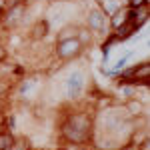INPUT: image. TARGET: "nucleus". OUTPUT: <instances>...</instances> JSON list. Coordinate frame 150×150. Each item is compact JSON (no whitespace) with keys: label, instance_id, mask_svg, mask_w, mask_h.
I'll list each match as a JSON object with an SVG mask.
<instances>
[{"label":"nucleus","instance_id":"obj_7","mask_svg":"<svg viewBox=\"0 0 150 150\" xmlns=\"http://www.w3.org/2000/svg\"><path fill=\"white\" fill-rule=\"evenodd\" d=\"M126 22V14H124V6H120V8H116L110 16H108V28L110 30H116L118 26H122V24Z\"/></svg>","mask_w":150,"mask_h":150},{"label":"nucleus","instance_id":"obj_15","mask_svg":"<svg viewBox=\"0 0 150 150\" xmlns=\"http://www.w3.org/2000/svg\"><path fill=\"white\" fill-rule=\"evenodd\" d=\"M6 60H8V48L4 46V44H0V64L6 62Z\"/></svg>","mask_w":150,"mask_h":150},{"label":"nucleus","instance_id":"obj_8","mask_svg":"<svg viewBox=\"0 0 150 150\" xmlns=\"http://www.w3.org/2000/svg\"><path fill=\"white\" fill-rule=\"evenodd\" d=\"M132 72H134V80H150V62H140L136 66H132Z\"/></svg>","mask_w":150,"mask_h":150},{"label":"nucleus","instance_id":"obj_17","mask_svg":"<svg viewBox=\"0 0 150 150\" xmlns=\"http://www.w3.org/2000/svg\"><path fill=\"white\" fill-rule=\"evenodd\" d=\"M4 10H6V8H4V6H0V26H2V14H4Z\"/></svg>","mask_w":150,"mask_h":150},{"label":"nucleus","instance_id":"obj_9","mask_svg":"<svg viewBox=\"0 0 150 150\" xmlns=\"http://www.w3.org/2000/svg\"><path fill=\"white\" fill-rule=\"evenodd\" d=\"M118 94L124 96L126 100L136 98V96H138V86H136V84H120V86H118Z\"/></svg>","mask_w":150,"mask_h":150},{"label":"nucleus","instance_id":"obj_6","mask_svg":"<svg viewBox=\"0 0 150 150\" xmlns=\"http://www.w3.org/2000/svg\"><path fill=\"white\" fill-rule=\"evenodd\" d=\"M94 32H90L86 26H78V32H76V40L80 42V46L86 50V48H90L94 44Z\"/></svg>","mask_w":150,"mask_h":150},{"label":"nucleus","instance_id":"obj_12","mask_svg":"<svg viewBox=\"0 0 150 150\" xmlns=\"http://www.w3.org/2000/svg\"><path fill=\"white\" fill-rule=\"evenodd\" d=\"M76 32H78V26H76V24H68V26L60 28V32L56 34V40H68V38H76Z\"/></svg>","mask_w":150,"mask_h":150},{"label":"nucleus","instance_id":"obj_13","mask_svg":"<svg viewBox=\"0 0 150 150\" xmlns=\"http://www.w3.org/2000/svg\"><path fill=\"white\" fill-rule=\"evenodd\" d=\"M150 0H124V6L126 8H134V10H140V8H148Z\"/></svg>","mask_w":150,"mask_h":150},{"label":"nucleus","instance_id":"obj_5","mask_svg":"<svg viewBox=\"0 0 150 150\" xmlns=\"http://www.w3.org/2000/svg\"><path fill=\"white\" fill-rule=\"evenodd\" d=\"M24 14H26V4H24V2L14 4V6H8V8L4 10V14H2V26L8 28V30L18 28V26L24 22Z\"/></svg>","mask_w":150,"mask_h":150},{"label":"nucleus","instance_id":"obj_19","mask_svg":"<svg viewBox=\"0 0 150 150\" xmlns=\"http://www.w3.org/2000/svg\"><path fill=\"white\" fill-rule=\"evenodd\" d=\"M60 150H66V148H60Z\"/></svg>","mask_w":150,"mask_h":150},{"label":"nucleus","instance_id":"obj_16","mask_svg":"<svg viewBox=\"0 0 150 150\" xmlns=\"http://www.w3.org/2000/svg\"><path fill=\"white\" fill-rule=\"evenodd\" d=\"M136 150H150V142H148V138H144L140 144H136Z\"/></svg>","mask_w":150,"mask_h":150},{"label":"nucleus","instance_id":"obj_3","mask_svg":"<svg viewBox=\"0 0 150 150\" xmlns=\"http://www.w3.org/2000/svg\"><path fill=\"white\" fill-rule=\"evenodd\" d=\"M84 54V48L76 38H68V40H56L54 44V56L62 62H68L74 58H80Z\"/></svg>","mask_w":150,"mask_h":150},{"label":"nucleus","instance_id":"obj_11","mask_svg":"<svg viewBox=\"0 0 150 150\" xmlns=\"http://www.w3.org/2000/svg\"><path fill=\"white\" fill-rule=\"evenodd\" d=\"M14 140H16V136L10 130H0V150H10Z\"/></svg>","mask_w":150,"mask_h":150},{"label":"nucleus","instance_id":"obj_2","mask_svg":"<svg viewBox=\"0 0 150 150\" xmlns=\"http://www.w3.org/2000/svg\"><path fill=\"white\" fill-rule=\"evenodd\" d=\"M84 26L94 32V34L98 36H106L110 32V28H108V16L104 14L98 6H92L90 10L86 12V16H84Z\"/></svg>","mask_w":150,"mask_h":150},{"label":"nucleus","instance_id":"obj_1","mask_svg":"<svg viewBox=\"0 0 150 150\" xmlns=\"http://www.w3.org/2000/svg\"><path fill=\"white\" fill-rule=\"evenodd\" d=\"M92 120L94 114L88 112H70L62 124H60V136L64 142L74 144V146H82L88 144L92 138Z\"/></svg>","mask_w":150,"mask_h":150},{"label":"nucleus","instance_id":"obj_10","mask_svg":"<svg viewBox=\"0 0 150 150\" xmlns=\"http://www.w3.org/2000/svg\"><path fill=\"white\" fill-rule=\"evenodd\" d=\"M48 32H50L48 20H38V22H36V26L32 28V38H46Z\"/></svg>","mask_w":150,"mask_h":150},{"label":"nucleus","instance_id":"obj_14","mask_svg":"<svg viewBox=\"0 0 150 150\" xmlns=\"http://www.w3.org/2000/svg\"><path fill=\"white\" fill-rule=\"evenodd\" d=\"M130 58H132V52H126V54H124L122 58H118V60L114 62V66H112V70H116V72H120L122 68H126V64H128V60H130Z\"/></svg>","mask_w":150,"mask_h":150},{"label":"nucleus","instance_id":"obj_4","mask_svg":"<svg viewBox=\"0 0 150 150\" xmlns=\"http://www.w3.org/2000/svg\"><path fill=\"white\" fill-rule=\"evenodd\" d=\"M84 88H86V74H84V70L82 68L72 70L68 76H66V80H64L66 98L68 100H78L80 94L84 92Z\"/></svg>","mask_w":150,"mask_h":150},{"label":"nucleus","instance_id":"obj_18","mask_svg":"<svg viewBox=\"0 0 150 150\" xmlns=\"http://www.w3.org/2000/svg\"><path fill=\"white\" fill-rule=\"evenodd\" d=\"M60 2H68V0H60Z\"/></svg>","mask_w":150,"mask_h":150}]
</instances>
